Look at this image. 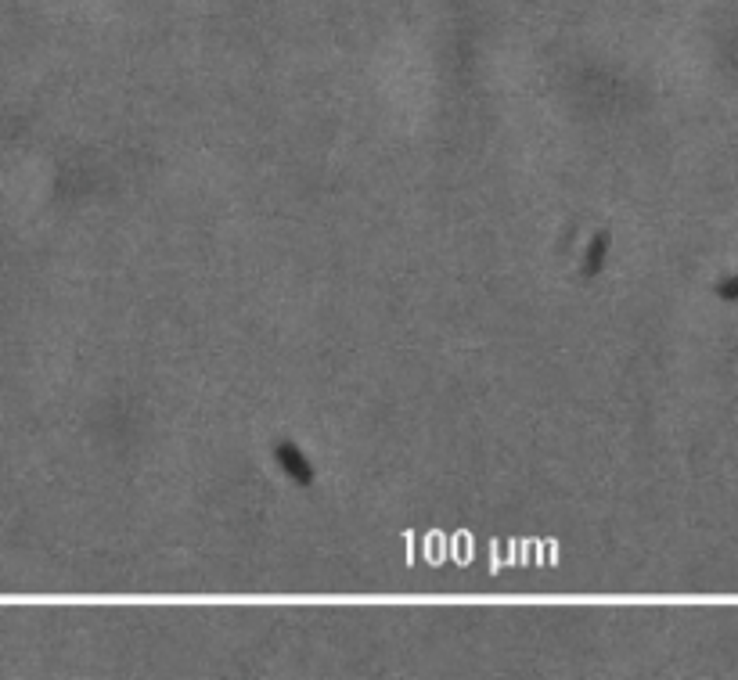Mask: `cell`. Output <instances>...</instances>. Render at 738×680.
Returning <instances> with one entry per match:
<instances>
[{"label": "cell", "mask_w": 738, "mask_h": 680, "mask_svg": "<svg viewBox=\"0 0 738 680\" xmlns=\"http://www.w3.org/2000/svg\"><path fill=\"white\" fill-rule=\"evenodd\" d=\"M274 454H278L281 468H285V472L292 475L296 483H310V479H314V468H310V461H306V457L299 454L292 443H278V450H274Z\"/></svg>", "instance_id": "6da1fadb"}]
</instances>
